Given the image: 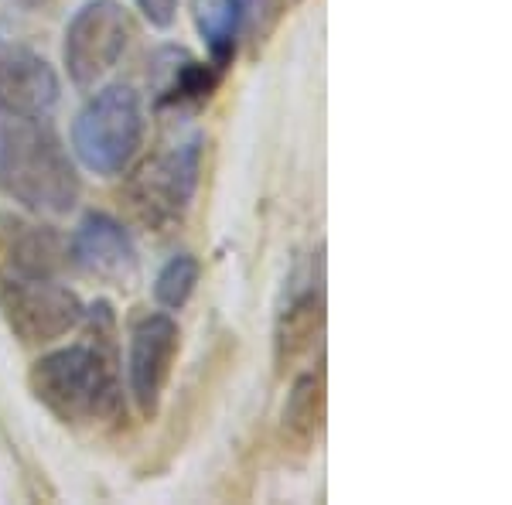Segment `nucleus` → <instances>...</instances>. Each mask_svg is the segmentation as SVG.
<instances>
[{
    "label": "nucleus",
    "mask_w": 512,
    "mask_h": 505,
    "mask_svg": "<svg viewBox=\"0 0 512 505\" xmlns=\"http://www.w3.org/2000/svg\"><path fill=\"white\" fill-rule=\"evenodd\" d=\"M86 321L93 325V335L86 342L41 355L28 372V386L35 400L65 427L117 424L127 410L117 349H113L110 304L89 308Z\"/></svg>",
    "instance_id": "obj_1"
},
{
    "label": "nucleus",
    "mask_w": 512,
    "mask_h": 505,
    "mask_svg": "<svg viewBox=\"0 0 512 505\" xmlns=\"http://www.w3.org/2000/svg\"><path fill=\"white\" fill-rule=\"evenodd\" d=\"M0 192L35 215L79 202V175L48 113H0Z\"/></svg>",
    "instance_id": "obj_2"
},
{
    "label": "nucleus",
    "mask_w": 512,
    "mask_h": 505,
    "mask_svg": "<svg viewBox=\"0 0 512 505\" xmlns=\"http://www.w3.org/2000/svg\"><path fill=\"white\" fill-rule=\"evenodd\" d=\"M144 99L127 82H110L86 99L72 120V151L93 175H120L144 144Z\"/></svg>",
    "instance_id": "obj_3"
},
{
    "label": "nucleus",
    "mask_w": 512,
    "mask_h": 505,
    "mask_svg": "<svg viewBox=\"0 0 512 505\" xmlns=\"http://www.w3.org/2000/svg\"><path fill=\"white\" fill-rule=\"evenodd\" d=\"M134 38V21L117 0H89L65 24L62 59L72 86L89 93L110 76Z\"/></svg>",
    "instance_id": "obj_4"
},
{
    "label": "nucleus",
    "mask_w": 512,
    "mask_h": 505,
    "mask_svg": "<svg viewBox=\"0 0 512 505\" xmlns=\"http://www.w3.org/2000/svg\"><path fill=\"white\" fill-rule=\"evenodd\" d=\"M198 178H202V137L195 134L171 144L137 171L130 181V202L154 233H171L192 209Z\"/></svg>",
    "instance_id": "obj_5"
},
{
    "label": "nucleus",
    "mask_w": 512,
    "mask_h": 505,
    "mask_svg": "<svg viewBox=\"0 0 512 505\" xmlns=\"http://www.w3.org/2000/svg\"><path fill=\"white\" fill-rule=\"evenodd\" d=\"M0 314L24 345H48L76 331L86 308L62 277L0 273Z\"/></svg>",
    "instance_id": "obj_6"
},
{
    "label": "nucleus",
    "mask_w": 512,
    "mask_h": 505,
    "mask_svg": "<svg viewBox=\"0 0 512 505\" xmlns=\"http://www.w3.org/2000/svg\"><path fill=\"white\" fill-rule=\"evenodd\" d=\"M325 331V260L321 250L287 280L284 304L274 325V362L277 369H291L301 355L315 349Z\"/></svg>",
    "instance_id": "obj_7"
},
{
    "label": "nucleus",
    "mask_w": 512,
    "mask_h": 505,
    "mask_svg": "<svg viewBox=\"0 0 512 505\" xmlns=\"http://www.w3.org/2000/svg\"><path fill=\"white\" fill-rule=\"evenodd\" d=\"M181 349L178 321L164 311H151L134 321L127 345V389L134 396L137 410L144 417H154L161 403V393L171 379Z\"/></svg>",
    "instance_id": "obj_8"
},
{
    "label": "nucleus",
    "mask_w": 512,
    "mask_h": 505,
    "mask_svg": "<svg viewBox=\"0 0 512 505\" xmlns=\"http://www.w3.org/2000/svg\"><path fill=\"white\" fill-rule=\"evenodd\" d=\"M69 260L82 273L113 287H130L140 273V256L130 233L106 212H86L69 239Z\"/></svg>",
    "instance_id": "obj_9"
},
{
    "label": "nucleus",
    "mask_w": 512,
    "mask_h": 505,
    "mask_svg": "<svg viewBox=\"0 0 512 505\" xmlns=\"http://www.w3.org/2000/svg\"><path fill=\"white\" fill-rule=\"evenodd\" d=\"M59 76L35 48L0 41V113H48L59 103Z\"/></svg>",
    "instance_id": "obj_10"
},
{
    "label": "nucleus",
    "mask_w": 512,
    "mask_h": 505,
    "mask_svg": "<svg viewBox=\"0 0 512 505\" xmlns=\"http://www.w3.org/2000/svg\"><path fill=\"white\" fill-rule=\"evenodd\" d=\"M65 267H69V246L52 226L0 212V273L62 277Z\"/></svg>",
    "instance_id": "obj_11"
},
{
    "label": "nucleus",
    "mask_w": 512,
    "mask_h": 505,
    "mask_svg": "<svg viewBox=\"0 0 512 505\" xmlns=\"http://www.w3.org/2000/svg\"><path fill=\"white\" fill-rule=\"evenodd\" d=\"M246 11H250V0H198V35L209 48V59L216 69H226L229 59H233Z\"/></svg>",
    "instance_id": "obj_12"
},
{
    "label": "nucleus",
    "mask_w": 512,
    "mask_h": 505,
    "mask_svg": "<svg viewBox=\"0 0 512 505\" xmlns=\"http://www.w3.org/2000/svg\"><path fill=\"white\" fill-rule=\"evenodd\" d=\"M164 59H168L164 62L168 72H164V82L158 86V106H188L209 99V93L216 89V72L209 65L185 52H175V48H168Z\"/></svg>",
    "instance_id": "obj_13"
},
{
    "label": "nucleus",
    "mask_w": 512,
    "mask_h": 505,
    "mask_svg": "<svg viewBox=\"0 0 512 505\" xmlns=\"http://www.w3.org/2000/svg\"><path fill=\"white\" fill-rule=\"evenodd\" d=\"M321 410H325V372L311 369L304 376H297L291 393H287V407H284L287 437L297 444H311V437L318 434L321 424Z\"/></svg>",
    "instance_id": "obj_14"
},
{
    "label": "nucleus",
    "mask_w": 512,
    "mask_h": 505,
    "mask_svg": "<svg viewBox=\"0 0 512 505\" xmlns=\"http://www.w3.org/2000/svg\"><path fill=\"white\" fill-rule=\"evenodd\" d=\"M198 277H202V267H198L195 256L175 253L158 270V280H154V301H158L164 311H181L188 301H192Z\"/></svg>",
    "instance_id": "obj_15"
},
{
    "label": "nucleus",
    "mask_w": 512,
    "mask_h": 505,
    "mask_svg": "<svg viewBox=\"0 0 512 505\" xmlns=\"http://www.w3.org/2000/svg\"><path fill=\"white\" fill-rule=\"evenodd\" d=\"M137 11L151 21V28H171L178 18V0H137Z\"/></svg>",
    "instance_id": "obj_16"
},
{
    "label": "nucleus",
    "mask_w": 512,
    "mask_h": 505,
    "mask_svg": "<svg viewBox=\"0 0 512 505\" xmlns=\"http://www.w3.org/2000/svg\"><path fill=\"white\" fill-rule=\"evenodd\" d=\"M21 7H31V11H35V7H45V4H52V0H18Z\"/></svg>",
    "instance_id": "obj_17"
}]
</instances>
